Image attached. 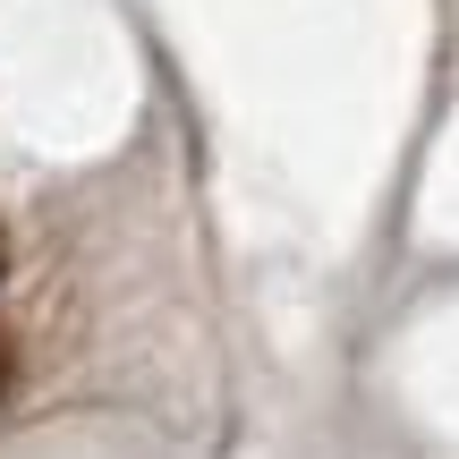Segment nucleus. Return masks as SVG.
Returning <instances> with one entry per match:
<instances>
[{
  "instance_id": "obj_1",
  "label": "nucleus",
  "mask_w": 459,
  "mask_h": 459,
  "mask_svg": "<svg viewBox=\"0 0 459 459\" xmlns=\"http://www.w3.org/2000/svg\"><path fill=\"white\" fill-rule=\"evenodd\" d=\"M0 392H9V358H0Z\"/></svg>"
},
{
  "instance_id": "obj_2",
  "label": "nucleus",
  "mask_w": 459,
  "mask_h": 459,
  "mask_svg": "<svg viewBox=\"0 0 459 459\" xmlns=\"http://www.w3.org/2000/svg\"><path fill=\"white\" fill-rule=\"evenodd\" d=\"M0 264H9V247H0Z\"/></svg>"
}]
</instances>
